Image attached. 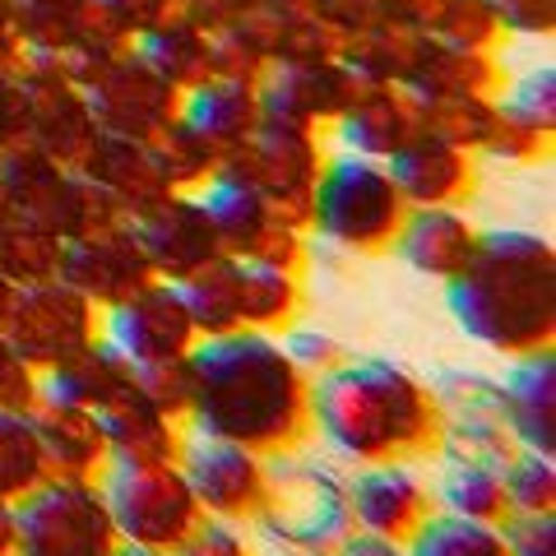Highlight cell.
Here are the masks:
<instances>
[{
    "instance_id": "cell-1",
    "label": "cell",
    "mask_w": 556,
    "mask_h": 556,
    "mask_svg": "<svg viewBox=\"0 0 556 556\" xmlns=\"http://www.w3.org/2000/svg\"><path fill=\"white\" fill-rule=\"evenodd\" d=\"M200 437L237 441L255 455H283L311 437V376L283 353L278 334L237 329L190 348V413Z\"/></svg>"
},
{
    "instance_id": "cell-2",
    "label": "cell",
    "mask_w": 556,
    "mask_h": 556,
    "mask_svg": "<svg viewBox=\"0 0 556 556\" xmlns=\"http://www.w3.org/2000/svg\"><path fill=\"white\" fill-rule=\"evenodd\" d=\"M311 431L339 464L422 459L437 450L441 413L422 376L371 353L311 380Z\"/></svg>"
},
{
    "instance_id": "cell-3",
    "label": "cell",
    "mask_w": 556,
    "mask_h": 556,
    "mask_svg": "<svg viewBox=\"0 0 556 556\" xmlns=\"http://www.w3.org/2000/svg\"><path fill=\"white\" fill-rule=\"evenodd\" d=\"M445 306L468 343L519 357L556 339V260L533 232L478 237L468 265L445 278Z\"/></svg>"
},
{
    "instance_id": "cell-4",
    "label": "cell",
    "mask_w": 556,
    "mask_h": 556,
    "mask_svg": "<svg viewBox=\"0 0 556 556\" xmlns=\"http://www.w3.org/2000/svg\"><path fill=\"white\" fill-rule=\"evenodd\" d=\"M260 552H325L334 556L357 533L348 506V468L334 455H302L283 450L269 455V496L255 515Z\"/></svg>"
},
{
    "instance_id": "cell-5",
    "label": "cell",
    "mask_w": 556,
    "mask_h": 556,
    "mask_svg": "<svg viewBox=\"0 0 556 556\" xmlns=\"http://www.w3.org/2000/svg\"><path fill=\"white\" fill-rule=\"evenodd\" d=\"M404 195L386 167L371 159H343L320 172L316 195H311V228L320 241L343 251H386L404 223Z\"/></svg>"
},
{
    "instance_id": "cell-6",
    "label": "cell",
    "mask_w": 556,
    "mask_h": 556,
    "mask_svg": "<svg viewBox=\"0 0 556 556\" xmlns=\"http://www.w3.org/2000/svg\"><path fill=\"white\" fill-rule=\"evenodd\" d=\"M108 496L112 525L121 543L144 547V552H177L190 529L204 519L195 492L181 473V464H108L98 478Z\"/></svg>"
},
{
    "instance_id": "cell-7",
    "label": "cell",
    "mask_w": 556,
    "mask_h": 556,
    "mask_svg": "<svg viewBox=\"0 0 556 556\" xmlns=\"http://www.w3.org/2000/svg\"><path fill=\"white\" fill-rule=\"evenodd\" d=\"M14 515L20 556H112L121 547L102 482L89 478H47L14 501Z\"/></svg>"
},
{
    "instance_id": "cell-8",
    "label": "cell",
    "mask_w": 556,
    "mask_h": 556,
    "mask_svg": "<svg viewBox=\"0 0 556 556\" xmlns=\"http://www.w3.org/2000/svg\"><path fill=\"white\" fill-rule=\"evenodd\" d=\"M0 334L33 371L47 376L102 339V311L65 278H42V283H24L10 292Z\"/></svg>"
},
{
    "instance_id": "cell-9",
    "label": "cell",
    "mask_w": 556,
    "mask_h": 556,
    "mask_svg": "<svg viewBox=\"0 0 556 556\" xmlns=\"http://www.w3.org/2000/svg\"><path fill=\"white\" fill-rule=\"evenodd\" d=\"M181 473L195 492L200 510L208 519H232V525H255V515L265 510L269 496V459L237 441L200 437L186 431L181 441Z\"/></svg>"
},
{
    "instance_id": "cell-10",
    "label": "cell",
    "mask_w": 556,
    "mask_h": 556,
    "mask_svg": "<svg viewBox=\"0 0 556 556\" xmlns=\"http://www.w3.org/2000/svg\"><path fill=\"white\" fill-rule=\"evenodd\" d=\"M348 506H353L357 533L408 543L437 515V496H431V478L413 459H386L357 464L348 473Z\"/></svg>"
},
{
    "instance_id": "cell-11",
    "label": "cell",
    "mask_w": 556,
    "mask_h": 556,
    "mask_svg": "<svg viewBox=\"0 0 556 556\" xmlns=\"http://www.w3.org/2000/svg\"><path fill=\"white\" fill-rule=\"evenodd\" d=\"M56 278H65L75 292H84L98 311H108L116 302H126L130 292H139L144 283H153V265L130 223H108V228L79 232L61 241V269Z\"/></svg>"
},
{
    "instance_id": "cell-12",
    "label": "cell",
    "mask_w": 556,
    "mask_h": 556,
    "mask_svg": "<svg viewBox=\"0 0 556 556\" xmlns=\"http://www.w3.org/2000/svg\"><path fill=\"white\" fill-rule=\"evenodd\" d=\"M102 339L130 362H159V357H186L200 343L195 320L186 311V298L177 283L153 278L126 302L102 311Z\"/></svg>"
},
{
    "instance_id": "cell-13",
    "label": "cell",
    "mask_w": 556,
    "mask_h": 556,
    "mask_svg": "<svg viewBox=\"0 0 556 556\" xmlns=\"http://www.w3.org/2000/svg\"><path fill=\"white\" fill-rule=\"evenodd\" d=\"M130 228L144 247L149 265L167 283H181L195 269H204L208 260L223 255V241L214 232V218H208L204 200H159L153 208L130 218Z\"/></svg>"
},
{
    "instance_id": "cell-14",
    "label": "cell",
    "mask_w": 556,
    "mask_h": 556,
    "mask_svg": "<svg viewBox=\"0 0 556 556\" xmlns=\"http://www.w3.org/2000/svg\"><path fill=\"white\" fill-rule=\"evenodd\" d=\"M496 390H501V422H506L510 441L519 450L556 455V353L552 348L506 357Z\"/></svg>"
},
{
    "instance_id": "cell-15",
    "label": "cell",
    "mask_w": 556,
    "mask_h": 556,
    "mask_svg": "<svg viewBox=\"0 0 556 556\" xmlns=\"http://www.w3.org/2000/svg\"><path fill=\"white\" fill-rule=\"evenodd\" d=\"M130 390H135V362L126 353H116L108 339L89 343L79 357H70L56 371L38 376L42 404H65V408H84V413H102Z\"/></svg>"
},
{
    "instance_id": "cell-16",
    "label": "cell",
    "mask_w": 556,
    "mask_h": 556,
    "mask_svg": "<svg viewBox=\"0 0 556 556\" xmlns=\"http://www.w3.org/2000/svg\"><path fill=\"white\" fill-rule=\"evenodd\" d=\"M98 422H102V437H108V459L130 464V468L135 464H177L181 441H186V422L159 413L135 390L102 408Z\"/></svg>"
},
{
    "instance_id": "cell-17",
    "label": "cell",
    "mask_w": 556,
    "mask_h": 556,
    "mask_svg": "<svg viewBox=\"0 0 556 556\" xmlns=\"http://www.w3.org/2000/svg\"><path fill=\"white\" fill-rule=\"evenodd\" d=\"M33 422H38V441L47 455L51 478H89L98 482L108 473V437H102L98 413L65 408V404H33Z\"/></svg>"
},
{
    "instance_id": "cell-18",
    "label": "cell",
    "mask_w": 556,
    "mask_h": 556,
    "mask_svg": "<svg viewBox=\"0 0 556 556\" xmlns=\"http://www.w3.org/2000/svg\"><path fill=\"white\" fill-rule=\"evenodd\" d=\"M394 247L408 269L427 278H455L468 265V255H473L478 232L459 214H450V208L422 204L417 214H404V223L394 232Z\"/></svg>"
},
{
    "instance_id": "cell-19",
    "label": "cell",
    "mask_w": 556,
    "mask_h": 556,
    "mask_svg": "<svg viewBox=\"0 0 556 556\" xmlns=\"http://www.w3.org/2000/svg\"><path fill=\"white\" fill-rule=\"evenodd\" d=\"M501 468L506 464H492V459H441V473L431 482L437 510L478 519V525H506L510 501H506Z\"/></svg>"
},
{
    "instance_id": "cell-20",
    "label": "cell",
    "mask_w": 556,
    "mask_h": 556,
    "mask_svg": "<svg viewBox=\"0 0 556 556\" xmlns=\"http://www.w3.org/2000/svg\"><path fill=\"white\" fill-rule=\"evenodd\" d=\"M181 298L186 311L195 320L200 339H218V334H237L241 329V260L237 255H218L204 269L181 278Z\"/></svg>"
},
{
    "instance_id": "cell-21",
    "label": "cell",
    "mask_w": 556,
    "mask_h": 556,
    "mask_svg": "<svg viewBox=\"0 0 556 556\" xmlns=\"http://www.w3.org/2000/svg\"><path fill=\"white\" fill-rule=\"evenodd\" d=\"M390 177L404 204H445L464 190V159L450 139H417L394 153Z\"/></svg>"
},
{
    "instance_id": "cell-22",
    "label": "cell",
    "mask_w": 556,
    "mask_h": 556,
    "mask_svg": "<svg viewBox=\"0 0 556 556\" xmlns=\"http://www.w3.org/2000/svg\"><path fill=\"white\" fill-rule=\"evenodd\" d=\"M302 311V274L241 260V329L283 334Z\"/></svg>"
},
{
    "instance_id": "cell-23",
    "label": "cell",
    "mask_w": 556,
    "mask_h": 556,
    "mask_svg": "<svg viewBox=\"0 0 556 556\" xmlns=\"http://www.w3.org/2000/svg\"><path fill=\"white\" fill-rule=\"evenodd\" d=\"M47 455L38 441V422L24 408H0V501H24L33 486L47 482Z\"/></svg>"
},
{
    "instance_id": "cell-24",
    "label": "cell",
    "mask_w": 556,
    "mask_h": 556,
    "mask_svg": "<svg viewBox=\"0 0 556 556\" xmlns=\"http://www.w3.org/2000/svg\"><path fill=\"white\" fill-rule=\"evenodd\" d=\"M61 269V237L38 228L28 218H14L0 223V278L10 288H24V283H42V278H56Z\"/></svg>"
},
{
    "instance_id": "cell-25",
    "label": "cell",
    "mask_w": 556,
    "mask_h": 556,
    "mask_svg": "<svg viewBox=\"0 0 556 556\" xmlns=\"http://www.w3.org/2000/svg\"><path fill=\"white\" fill-rule=\"evenodd\" d=\"M404 547L408 556H510L501 525H478V519H459L445 510L431 515Z\"/></svg>"
},
{
    "instance_id": "cell-26",
    "label": "cell",
    "mask_w": 556,
    "mask_h": 556,
    "mask_svg": "<svg viewBox=\"0 0 556 556\" xmlns=\"http://www.w3.org/2000/svg\"><path fill=\"white\" fill-rule=\"evenodd\" d=\"M515 441L501 413H464V417H441V431H437V450L431 455L441 459H492V464H506L515 455Z\"/></svg>"
},
{
    "instance_id": "cell-27",
    "label": "cell",
    "mask_w": 556,
    "mask_h": 556,
    "mask_svg": "<svg viewBox=\"0 0 556 556\" xmlns=\"http://www.w3.org/2000/svg\"><path fill=\"white\" fill-rule=\"evenodd\" d=\"M427 390L437 399L441 417H464V413H501V390L496 376H486L478 367H431Z\"/></svg>"
},
{
    "instance_id": "cell-28",
    "label": "cell",
    "mask_w": 556,
    "mask_h": 556,
    "mask_svg": "<svg viewBox=\"0 0 556 556\" xmlns=\"http://www.w3.org/2000/svg\"><path fill=\"white\" fill-rule=\"evenodd\" d=\"M506 478L510 515H552L556 510V455H538V450H515L501 468Z\"/></svg>"
},
{
    "instance_id": "cell-29",
    "label": "cell",
    "mask_w": 556,
    "mask_h": 556,
    "mask_svg": "<svg viewBox=\"0 0 556 556\" xmlns=\"http://www.w3.org/2000/svg\"><path fill=\"white\" fill-rule=\"evenodd\" d=\"M135 394L149 399L159 413L186 422V413H190V353L186 357H159V362H135Z\"/></svg>"
},
{
    "instance_id": "cell-30",
    "label": "cell",
    "mask_w": 556,
    "mask_h": 556,
    "mask_svg": "<svg viewBox=\"0 0 556 556\" xmlns=\"http://www.w3.org/2000/svg\"><path fill=\"white\" fill-rule=\"evenodd\" d=\"M278 343H283V353L298 362V371L311 376V380L325 376L329 367H339V362L348 357V348L329 334V329H320V325H298V320H292L283 334H278Z\"/></svg>"
},
{
    "instance_id": "cell-31",
    "label": "cell",
    "mask_w": 556,
    "mask_h": 556,
    "mask_svg": "<svg viewBox=\"0 0 556 556\" xmlns=\"http://www.w3.org/2000/svg\"><path fill=\"white\" fill-rule=\"evenodd\" d=\"M172 556H260V552H255V543L247 538V525H232V519H208L204 515Z\"/></svg>"
},
{
    "instance_id": "cell-32",
    "label": "cell",
    "mask_w": 556,
    "mask_h": 556,
    "mask_svg": "<svg viewBox=\"0 0 556 556\" xmlns=\"http://www.w3.org/2000/svg\"><path fill=\"white\" fill-rule=\"evenodd\" d=\"M506 547L510 556H556V510L552 515H510L506 525Z\"/></svg>"
},
{
    "instance_id": "cell-33",
    "label": "cell",
    "mask_w": 556,
    "mask_h": 556,
    "mask_svg": "<svg viewBox=\"0 0 556 556\" xmlns=\"http://www.w3.org/2000/svg\"><path fill=\"white\" fill-rule=\"evenodd\" d=\"M33 404H38V371H33L28 362L5 343V334H0V408L33 413Z\"/></svg>"
},
{
    "instance_id": "cell-34",
    "label": "cell",
    "mask_w": 556,
    "mask_h": 556,
    "mask_svg": "<svg viewBox=\"0 0 556 556\" xmlns=\"http://www.w3.org/2000/svg\"><path fill=\"white\" fill-rule=\"evenodd\" d=\"M334 556H408L404 543H390V538H371V533H353Z\"/></svg>"
},
{
    "instance_id": "cell-35",
    "label": "cell",
    "mask_w": 556,
    "mask_h": 556,
    "mask_svg": "<svg viewBox=\"0 0 556 556\" xmlns=\"http://www.w3.org/2000/svg\"><path fill=\"white\" fill-rule=\"evenodd\" d=\"M0 556H20V515L10 501H0Z\"/></svg>"
},
{
    "instance_id": "cell-36",
    "label": "cell",
    "mask_w": 556,
    "mask_h": 556,
    "mask_svg": "<svg viewBox=\"0 0 556 556\" xmlns=\"http://www.w3.org/2000/svg\"><path fill=\"white\" fill-rule=\"evenodd\" d=\"M112 556H167V552H144V547H130V543H121Z\"/></svg>"
},
{
    "instance_id": "cell-37",
    "label": "cell",
    "mask_w": 556,
    "mask_h": 556,
    "mask_svg": "<svg viewBox=\"0 0 556 556\" xmlns=\"http://www.w3.org/2000/svg\"><path fill=\"white\" fill-rule=\"evenodd\" d=\"M10 292H14V288L5 283V278H0V316H5V306H10Z\"/></svg>"
},
{
    "instance_id": "cell-38",
    "label": "cell",
    "mask_w": 556,
    "mask_h": 556,
    "mask_svg": "<svg viewBox=\"0 0 556 556\" xmlns=\"http://www.w3.org/2000/svg\"><path fill=\"white\" fill-rule=\"evenodd\" d=\"M265 556H325V552H288V547H274V552H265Z\"/></svg>"
}]
</instances>
